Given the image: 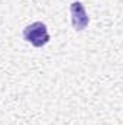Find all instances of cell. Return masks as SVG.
<instances>
[{
    "instance_id": "cell-1",
    "label": "cell",
    "mask_w": 123,
    "mask_h": 125,
    "mask_svg": "<svg viewBox=\"0 0 123 125\" xmlns=\"http://www.w3.org/2000/svg\"><path fill=\"white\" fill-rule=\"evenodd\" d=\"M23 38L25 41L31 42L33 47H38V48L49 42V33L46 31L45 23L42 22H33L29 26H26L23 31Z\"/></svg>"
},
{
    "instance_id": "cell-2",
    "label": "cell",
    "mask_w": 123,
    "mask_h": 125,
    "mask_svg": "<svg viewBox=\"0 0 123 125\" xmlns=\"http://www.w3.org/2000/svg\"><path fill=\"white\" fill-rule=\"evenodd\" d=\"M71 10V19H72V26L75 31H83L88 25V15L84 9V6L80 1H74L70 6Z\"/></svg>"
}]
</instances>
